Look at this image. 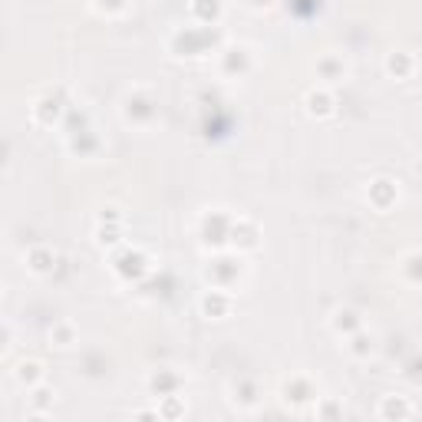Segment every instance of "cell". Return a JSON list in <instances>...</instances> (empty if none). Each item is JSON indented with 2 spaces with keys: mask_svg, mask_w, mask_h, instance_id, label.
<instances>
[{
  "mask_svg": "<svg viewBox=\"0 0 422 422\" xmlns=\"http://www.w3.org/2000/svg\"><path fill=\"white\" fill-rule=\"evenodd\" d=\"M139 96H142V89H136V93H129V96H125V102L123 106H136V112H125V123H132V125H149L152 119H155V100H139Z\"/></svg>",
  "mask_w": 422,
  "mask_h": 422,
  "instance_id": "obj_1",
  "label": "cell"
},
{
  "mask_svg": "<svg viewBox=\"0 0 422 422\" xmlns=\"http://www.w3.org/2000/svg\"><path fill=\"white\" fill-rule=\"evenodd\" d=\"M201 311L208 313V317H214V320L228 317V313H231V294H228L224 287H214V290H208V294L201 297Z\"/></svg>",
  "mask_w": 422,
  "mask_h": 422,
  "instance_id": "obj_2",
  "label": "cell"
},
{
  "mask_svg": "<svg viewBox=\"0 0 422 422\" xmlns=\"http://www.w3.org/2000/svg\"><path fill=\"white\" fill-rule=\"evenodd\" d=\"M366 198H370L380 211H386L393 201L399 198V188H396V182H389V178H376V182L370 185V192H366Z\"/></svg>",
  "mask_w": 422,
  "mask_h": 422,
  "instance_id": "obj_3",
  "label": "cell"
},
{
  "mask_svg": "<svg viewBox=\"0 0 422 422\" xmlns=\"http://www.w3.org/2000/svg\"><path fill=\"white\" fill-rule=\"evenodd\" d=\"M334 96L327 93V89H311L307 93V112H311L313 119H327V116H334Z\"/></svg>",
  "mask_w": 422,
  "mask_h": 422,
  "instance_id": "obj_4",
  "label": "cell"
},
{
  "mask_svg": "<svg viewBox=\"0 0 422 422\" xmlns=\"http://www.w3.org/2000/svg\"><path fill=\"white\" fill-rule=\"evenodd\" d=\"M412 412H416V409H412L403 396H386L383 406H380V416H396V419H409Z\"/></svg>",
  "mask_w": 422,
  "mask_h": 422,
  "instance_id": "obj_5",
  "label": "cell"
},
{
  "mask_svg": "<svg viewBox=\"0 0 422 422\" xmlns=\"http://www.w3.org/2000/svg\"><path fill=\"white\" fill-rule=\"evenodd\" d=\"M386 70L396 76V79H406V76L412 73V56L406 50H399V53H389V60H386Z\"/></svg>",
  "mask_w": 422,
  "mask_h": 422,
  "instance_id": "obj_6",
  "label": "cell"
},
{
  "mask_svg": "<svg viewBox=\"0 0 422 422\" xmlns=\"http://www.w3.org/2000/svg\"><path fill=\"white\" fill-rule=\"evenodd\" d=\"M26 261H30V271L33 274H47L53 267V251L50 248H33Z\"/></svg>",
  "mask_w": 422,
  "mask_h": 422,
  "instance_id": "obj_7",
  "label": "cell"
},
{
  "mask_svg": "<svg viewBox=\"0 0 422 422\" xmlns=\"http://www.w3.org/2000/svg\"><path fill=\"white\" fill-rule=\"evenodd\" d=\"M17 380H20V383H26L30 389H33V386H37L40 380H43V366H40L37 360L20 363V366H17Z\"/></svg>",
  "mask_w": 422,
  "mask_h": 422,
  "instance_id": "obj_8",
  "label": "cell"
},
{
  "mask_svg": "<svg viewBox=\"0 0 422 422\" xmlns=\"http://www.w3.org/2000/svg\"><path fill=\"white\" fill-rule=\"evenodd\" d=\"M73 343V327L70 323H60V334H56V347H70Z\"/></svg>",
  "mask_w": 422,
  "mask_h": 422,
  "instance_id": "obj_9",
  "label": "cell"
}]
</instances>
